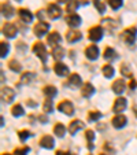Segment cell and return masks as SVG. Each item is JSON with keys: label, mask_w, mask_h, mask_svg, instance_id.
I'll list each match as a JSON object with an SVG mask.
<instances>
[{"label": "cell", "mask_w": 137, "mask_h": 155, "mask_svg": "<svg viewBox=\"0 0 137 155\" xmlns=\"http://www.w3.org/2000/svg\"><path fill=\"white\" fill-rule=\"evenodd\" d=\"M33 52H34L36 55L41 59V62H43V63H45V62H47L48 54H47V48H45V45H44L43 43H36L34 45H33Z\"/></svg>", "instance_id": "cell-1"}, {"label": "cell", "mask_w": 137, "mask_h": 155, "mask_svg": "<svg viewBox=\"0 0 137 155\" xmlns=\"http://www.w3.org/2000/svg\"><path fill=\"white\" fill-rule=\"evenodd\" d=\"M136 37H137V29H136V28H129V29H126L125 32L122 33L123 41H125L126 44H129V45L134 44Z\"/></svg>", "instance_id": "cell-2"}, {"label": "cell", "mask_w": 137, "mask_h": 155, "mask_svg": "<svg viewBox=\"0 0 137 155\" xmlns=\"http://www.w3.org/2000/svg\"><path fill=\"white\" fill-rule=\"evenodd\" d=\"M3 35L6 36V37H8V38H14L15 36H17V33H18V29H17V26H15L14 24H11V22H7V24H4L3 25Z\"/></svg>", "instance_id": "cell-3"}, {"label": "cell", "mask_w": 137, "mask_h": 155, "mask_svg": "<svg viewBox=\"0 0 137 155\" xmlns=\"http://www.w3.org/2000/svg\"><path fill=\"white\" fill-rule=\"evenodd\" d=\"M47 15L51 18V19H58V18H60V15H62V10H60V7L58 6V4H55V3H51V4H48V8H47Z\"/></svg>", "instance_id": "cell-4"}, {"label": "cell", "mask_w": 137, "mask_h": 155, "mask_svg": "<svg viewBox=\"0 0 137 155\" xmlns=\"http://www.w3.org/2000/svg\"><path fill=\"white\" fill-rule=\"evenodd\" d=\"M14 96H15V92L12 88H10V87L2 88V100L4 103H11L14 100Z\"/></svg>", "instance_id": "cell-5"}, {"label": "cell", "mask_w": 137, "mask_h": 155, "mask_svg": "<svg viewBox=\"0 0 137 155\" xmlns=\"http://www.w3.org/2000/svg\"><path fill=\"white\" fill-rule=\"evenodd\" d=\"M103 37V28L102 26H93L89 29V38L93 43H96V41H100Z\"/></svg>", "instance_id": "cell-6"}, {"label": "cell", "mask_w": 137, "mask_h": 155, "mask_svg": "<svg viewBox=\"0 0 137 155\" xmlns=\"http://www.w3.org/2000/svg\"><path fill=\"white\" fill-rule=\"evenodd\" d=\"M58 108H59V111H62L66 115H73L74 114V106L71 104V102H69V100H63L62 103H59Z\"/></svg>", "instance_id": "cell-7"}, {"label": "cell", "mask_w": 137, "mask_h": 155, "mask_svg": "<svg viewBox=\"0 0 137 155\" xmlns=\"http://www.w3.org/2000/svg\"><path fill=\"white\" fill-rule=\"evenodd\" d=\"M48 30H50V24H47V22H38L34 26L33 32H34V35L37 37H43L44 35H47Z\"/></svg>", "instance_id": "cell-8"}, {"label": "cell", "mask_w": 137, "mask_h": 155, "mask_svg": "<svg viewBox=\"0 0 137 155\" xmlns=\"http://www.w3.org/2000/svg\"><path fill=\"white\" fill-rule=\"evenodd\" d=\"M126 106H128V102H126L125 97H118V99L115 100V103H114V106H113V110H114V113L119 114V113H122L126 108Z\"/></svg>", "instance_id": "cell-9"}, {"label": "cell", "mask_w": 137, "mask_h": 155, "mask_svg": "<svg viewBox=\"0 0 137 155\" xmlns=\"http://www.w3.org/2000/svg\"><path fill=\"white\" fill-rule=\"evenodd\" d=\"M18 15H19L21 21H22V22H25V24H30V22L33 21L32 12H30L29 10H26V8H19V10H18Z\"/></svg>", "instance_id": "cell-10"}, {"label": "cell", "mask_w": 137, "mask_h": 155, "mask_svg": "<svg viewBox=\"0 0 137 155\" xmlns=\"http://www.w3.org/2000/svg\"><path fill=\"white\" fill-rule=\"evenodd\" d=\"M66 24L71 28H77L78 25H81V17L77 14H69L66 17Z\"/></svg>", "instance_id": "cell-11"}, {"label": "cell", "mask_w": 137, "mask_h": 155, "mask_svg": "<svg viewBox=\"0 0 137 155\" xmlns=\"http://www.w3.org/2000/svg\"><path fill=\"white\" fill-rule=\"evenodd\" d=\"M126 124H128V118H126L125 115H122V114H118V115H115V117L113 118V125H114V128L121 129V128H123Z\"/></svg>", "instance_id": "cell-12"}, {"label": "cell", "mask_w": 137, "mask_h": 155, "mask_svg": "<svg viewBox=\"0 0 137 155\" xmlns=\"http://www.w3.org/2000/svg\"><path fill=\"white\" fill-rule=\"evenodd\" d=\"M66 38L69 43H77L82 38V33L78 32V30H69L66 35Z\"/></svg>", "instance_id": "cell-13"}, {"label": "cell", "mask_w": 137, "mask_h": 155, "mask_svg": "<svg viewBox=\"0 0 137 155\" xmlns=\"http://www.w3.org/2000/svg\"><path fill=\"white\" fill-rule=\"evenodd\" d=\"M125 88H126V84H125V81H123L122 78L115 80V81H114V84H113V91L115 92L117 95L123 94V91H125Z\"/></svg>", "instance_id": "cell-14"}, {"label": "cell", "mask_w": 137, "mask_h": 155, "mask_svg": "<svg viewBox=\"0 0 137 155\" xmlns=\"http://www.w3.org/2000/svg\"><path fill=\"white\" fill-rule=\"evenodd\" d=\"M85 55H86L88 59L95 61V59L99 56V48H97L96 45H89V47L85 50Z\"/></svg>", "instance_id": "cell-15"}, {"label": "cell", "mask_w": 137, "mask_h": 155, "mask_svg": "<svg viewBox=\"0 0 137 155\" xmlns=\"http://www.w3.org/2000/svg\"><path fill=\"white\" fill-rule=\"evenodd\" d=\"M40 146L43 147V148H47V150L54 148V146H55L54 137H51L50 135H47V136H44V137H41V140H40Z\"/></svg>", "instance_id": "cell-16"}, {"label": "cell", "mask_w": 137, "mask_h": 155, "mask_svg": "<svg viewBox=\"0 0 137 155\" xmlns=\"http://www.w3.org/2000/svg\"><path fill=\"white\" fill-rule=\"evenodd\" d=\"M54 70H55V73L60 77H64L69 74V68H67L64 63H60V62H58V63L54 66Z\"/></svg>", "instance_id": "cell-17"}, {"label": "cell", "mask_w": 137, "mask_h": 155, "mask_svg": "<svg viewBox=\"0 0 137 155\" xmlns=\"http://www.w3.org/2000/svg\"><path fill=\"white\" fill-rule=\"evenodd\" d=\"M60 35H59L58 32H52L50 33V36H48V44H50L51 47H58V44L60 43Z\"/></svg>", "instance_id": "cell-18"}, {"label": "cell", "mask_w": 137, "mask_h": 155, "mask_svg": "<svg viewBox=\"0 0 137 155\" xmlns=\"http://www.w3.org/2000/svg\"><path fill=\"white\" fill-rule=\"evenodd\" d=\"M81 94L84 97H90L92 95L95 94V88L93 85L90 84V82H86V84L82 85V89H81Z\"/></svg>", "instance_id": "cell-19"}, {"label": "cell", "mask_w": 137, "mask_h": 155, "mask_svg": "<svg viewBox=\"0 0 137 155\" xmlns=\"http://www.w3.org/2000/svg\"><path fill=\"white\" fill-rule=\"evenodd\" d=\"M15 10L12 8V6L10 3H3L2 4V14L4 15L6 18H11L14 15Z\"/></svg>", "instance_id": "cell-20"}, {"label": "cell", "mask_w": 137, "mask_h": 155, "mask_svg": "<svg viewBox=\"0 0 137 155\" xmlns=\"http://www.w3.org/2000/svg\"><path fill=\"white\" fill-rule=\"evenodd\" d=\"M56 94H58V89L52 85H47L44 88V95L47 96V99H54L56 96Z\"/></svg>", "instance_id": "cell-21"}, {"label": "cell", "mask_w": 137, "mask_h": 155, "mask_svg": "<svg viewBox=\"0 0 137 155\" xmlns=\"http://www.w3.org/2000/svg\"><path fill=\"white\" fill-rule=\"evenodd\" d=\"M82 128H84V122L80 121V120H76V121H73V122H70L69 130H70L71 135H74L77 130H80V129H82Z\"/></svg>", "instance_id": "cell-22"}, {"label": "cell", "mask_w": 137, "mask_h": 155, "mask_svg": "<svg viewBox=\"0 0 137 155\" xmlns=\"http://www.w3.org/2000/svg\"><path fill=\"white\" fill-rule=\"evenodd\" d=\"M80 4H81V2H78V0H70V2L67 3V6H66L67 12L74 14V12H76V10L80 7Z\"/></svg>", "instance_id": "cell-23"}, {"label": "cell", "mask_w": 137, "mask_h": 155, "mask_svg": "<svg viewBox=\"0 0 137 155\" xmlns=\"http://www.w3.org/2000/svg\"><path fill=\"white\" fill-rule=\"evenodd\" d=\"M52 56L56 59V61H60V59L64 56V48L60 47V45L55 47V48L52 50Z\"/></svg>", "instance_id": "cell-24"}, {"label": "cell", "mask_w": 137, "mask_h": 155, "mask_svg": "<svg viewBox=\"0 0 137 155\" xmlns=\"http://www.w3.org/2000/svg\"><path fill=\"white\" fill-rule=\"evenodd\" d=\"M104 59L106 61H114V59H117V52L115 50H113L111 47H107L104 50Z\"/></svg>", "instance_id": "cell-25"}, {"label": "cell", "mask_w": 137, "mask_h": 155, "mask_svg": "<svg viewBox=\"0 0 137 155\" xmlns=\"http://www.w3.org/2000/svg\"><path fill=\"white\" fill-rule=\"evenodd\" d=\"M102 71H103V74H104L106 78H113L114 73H115V70H114V68L111 66V64H104L103 69H102Z\"/></svg>", "instance_id": "cell-26"}, {"label": "cell", "mask_w": 137, "mask_h": 155, "mask_svg": "<svg viewBox=\"0 0 137 155\" xmlns=\"http://www.w3.org/2000/svg\"><path fill=\"white\" fill-rule=\"evenodd\" d=\"M54 133H55L58 137H63L64 133H66V128H64L63 124H56L55 128H54Z\"/></svg>", "instance_id": "cell-27"}, {"label": "cell", "mask_w": 137, "mask_h": 155, "mask_svg": "<svg viewBox=\"0 0 137 155\" xmlns=\"http://www.w3.org/2000/svg\"><path fill=\"white\" fill-rule=\"evenodd\" d=\"M69 84L73 85V87H80V85H81V77L77 73L71 74V76L69 77Z\"/></svg>", "instance_id": "cell-28"}, {"label": "cell", "mask_w": 137, "mask_h": 155, "mask_svg": "<svg viewBox=\"0 0 137 155\" xmlns=\"http://www.w3.org/2000/svg\"><path fill=\"white\" fill-rule=\"evenodd\" d=\"M93 4L100 14H104L106 12V7H107L106 6V0H93Z\"/></svg>", "instance_id": "cell-29"}, {"label": "cell", "mask_w": 137, "mask_h": 155, "mask_svg": "<svg viewBox=\"0 0 137 155\" xmlns=\"http://www.w3.org/2000/svg\"><path fill=\"white\" fill-rule=\"evenodd\" d=\"M33 78H34V74H33V73H24V74H22V77H21L19 84L21 85L29 84V82H32Z\"/></svg>", "instance_id": "cell-30"}, {"label": "cell", "mask_w": 137, "mask_h": 155, "mask_svg": "<svg viewBox=\"0 0 137 155\" xmlns=\"http://www.w3.org/2000/svg\"><path fill=\"white\" fill-rule=\"evenodd\" d=\"M11 113H12V115H14V117H22V115L25 114L24 107H22L21 104H15L14 107H12Z\"/></svg>", "instance_id": "cell-31"}, {"label": "cell", "mask_w": 137, "mask_h": 155, "mask_svg": "<svg viewBox=\"0 0 137 155\" xmlns=\"http://www.w3.org/2000/svg\"><path fill=\"white\" fill-rule=\"evenodd\" d=\"M8 68L11 69L12 71H21L22 66H21L19 62H17L15 59H12V61H10V62H8Z\"/></svg>", "instance_id": "cell-32"}, {"label": "cell", "mask_w": 137, "mask_h": 155, "mask_svg": "<svg viewBox=\"0 0 137 155\" xmlns=\"http://www.w3.org/2000/svg\"><path fill=\"white\" fill-rule=\"evenodd\" d=\"M107 3L110 4V7L113 10H118V8H121V7H122L123 2H122V0H107Z\"/></svg>", "instance_id": "cell-33"}, {"label": "cell", "mask_w": 137, "mask_h": 155, "mask_svg": "<svg viewBox=\"0 0 137 155\" xmlns=\"http://www.w3.org/2000/svg\"><path fill=\"white\" fill-rule=\"evenodd\" d=\"M44 111L45 113H52L54 111V104H52V100L47 99L44 102Z\"/></svg>", "instance_id": "cell-34"}, {"label": "cell", "mask_w": 137, "mask_h": 155, "mask_svg": "<svg viewBox=\"0 0 137 155\" xmlns=\"http://www.w3.org/2000/svg\"><path fill=\"white\" fill-rule=\"evenodd\" d=\"M102 117H103L102 113H99V111H92V113L89 114V117H88V118H89L90 122H96V121L100 120Z\"/></svg>", "instance_id": "cell-35"}, {"label": "cell", "mask_w": 137, "mask_h": 155, "mask_svg": "<svg viewBox=\"0 0 137 155\" xmlns=\"http://www.w3.org/2000/svg\"><path fill=\"white\" fill-rule=\"evenodd\" d=\"M8 51H10V44H7V43H2V52H0L2 58H6L7 54H8Z\"/></svg>", "instance_id": "cell-36"}, {"label": "cell", "mask_w": 137, "mask_h": 155, "mask_svg": "<svg viewBox=\"0 0 137 155\" xmlns=\"http://www.w3.org/2000/svg\"><path fill=\"white\" fill-rule=\"evenodd\" d=\"M30 151L29 147H24V148H17L14 151V155H28Z\"/></svg>", "instance_id": "cell-37"}, {"label": "cell", "mask_w": 137, "mask_h": 155, "mask_svg": "<svg viewBox=\"0 0 137 155\" xmlns=\"http://www.w3.org/2000/svg\"><path fill=\"white\" fill-rule=\"evenodd\" d=\"M18 136H19V140L21 141H25L30 136V132L29 130H21L19 133H18Z\"/></svg>", "instance_id": "cell-38"}, {"label": "cell", "mask_w": 137, "mask_h": 155, "mask_svg": "<svg viewBox=\"0 0 137 155\" xmlns=\"http://www.w3.org/2000/svg\"><path fill=\"white\" fill-rule=\"evenodd\" d=\"M121 73H122L123 76H128V77H130V76H132V71H130V69H129L125 63H123L122 66H121Z\"/></svg>", "instance_id": "cell-39"}, {"label": "cell", "mask_w": 137, "mask_h": 155, "mask_svg": "<svg viewBox=\"0 0 137 155\" xmlns=\"http://www.w3.org/2000/svg\"><path fill=\"white\" fill-rule=\"evenodd\" d=\"M85 136H86V139H88V141H89V143H92V141L95 140V133H93V130H86Z\"/></svg>", "instance_id": "cell-40"}, {"label": "cell", "mask_w": 137, "mask_h": 155, "mask_svg": "<svg viewBox=\"0 0 137 155\" xmlns=\"http://www.w3.org/2000/svg\"><path fill=\"white\" fill-rule=\"evenodd\" d=\"M56 155H71L70 152H63V151H58L56 152Z\"/></svg>", "instance_id": "cell-41"}, {"label": "cell", "mask_w": 137, "mask_h": 155, "mask_svg": "<svg viewBox=\"0 0 137 155\" xmlns=\"http://www.w3.org/2000/svg\"><path fill=\"white\" fill-rule=\"evenodd\" d=\"M56 2H58V3H69V2H70V0H56Z\"/></svg>", "instance_id": "cell-42"}, {"label": "cell", "mask_w": 137, "mask_h": 155, "mask_svg": "<svg viewBox=\"0 0 137 155\" xmlns=\"http://www.w3.org/2000/svg\"><path fill=\"white\" fill-rule=\"evenodd\" d=\"M3 155H11V154H3Z\"/></svg>", "instance_id": "cell-43"}, {"label": "cell", "mask_w": 137, "mask_h": 155, "mask_svg": "<svg viewBox=\"0 0 137 155\" xmlns=\"http://www.w3.org/2000/svg\"><path fill=\"white\" fill-rule=\"evenodd\" d=\"M17 2H22V0H17Z\"/></svg>", "instance_id": "cell-44"}, {"label": "cell", "mask_w": 137, "mask_h": 155, "mask_svg": "<svg viewBox=\"0 0 137 155\" xmlns=\"http://www.w3.org/2000/svg\"><path fill=\"white\" fill-rule=\"evenodd\" d=\"M100 155H104V154H100Z\"/></svg>", "instance_id": "cell-45"}]
</instances>
